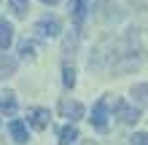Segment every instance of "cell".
I'll list each match as a JSON object with an SVG mask.
<instances>
[{"mask_svg":"<svg viewBox=\"0 0 148 145\" xmlns=\"http://www.w3.org/2000/svg\"><path fill=\"white\" fill-rule=\"evenodd\" d=\"M143 46H140V40H137V35H132L129 32L127 38H121L116 48H113V57H110V70L113 73H132L137 70V67L143 65Z\"/></svg>","mask_w":148,"mask_h":145,"instance_id":"obj_1","label":"cell"},{"mask_svg":"<svg viewBox=\"0 0 148 145\" xmlns=\"http://www.w3.org/2000/svg\"><path fill=\"white\" fill-rule=\"evenodd\" d=\"M92 126L97 132H108V99L102 97V99H97V105L92 108Z\"/></svg>","mask_w":148,"mask_h":145,"instance_id":"obj_2","label":"cell"},{"mask_svg":"<svg viewBox=\"0 0 148 145\" xmlns=\"http://www.w3.org/2000/svg\"><path fill=\"white\" fill-rule=\"evenodd\" d=\"M35 32H38V38H57L59 32H62V22H59L57 16H43L35 24Z\"/></svg>","mask_w":148,"mask_h":145,"instance_id":"obj_3","label":"cell"},{"mask_svg":"<svg viewBox=\"0 0 148 145\" xmlns=\"http://www.w3.org/2000/svg\"><path fill=\"white\" fill-rule=\"evenodd\" d=\"M49 121H51L49 108H30V110H27V124L35 126V129H46Z\"/></svg>","mask_w":148,"mask_h":145,"instance_id":"obj_4","label":"cell"},{"mask_svg":"<svg viewBox=\"0 0 148 145\" xmlns=\"http://www.w3.org/2000/svg\"><path fill=\"white\" fill-rule=\"evenodd\" d=\"M116 116L121 124H135V121H140V108L127 105V102H116Z\"/></svg>","mask_w":148,"mask_h":145,"instance_id":"obj_5","label":"cell"},{"mask_svg":"<svg viewBox=\"0 0 148 145\" xmlns=\"http://www.w3.org/2000/svg\"><path fill=\"white\" fill-rule=\"evenodd\" d=\"M59 113L65 118H70V121H78V118H84V105L75 99H62L59 102Z\"/></svg>","mask_w":148,"mask_h":145,"instance_id":"obj_6","label":"cell"},{"mask_svg":"<svg viewBox=\"0 0 148 145\" xmlns=\"http://www.w3.org/2000/svg\"><path fill=\"white\" fill-rule=\"evenodd\" d=\"M89 8H92V0H70V16H73L75 27H81V24H84Z\"/></svg>","mask_w":148,"mask_h":145,"instance_id":"obj_7","label":"cell"},{"mask_svg":"<svg viewBox=\"0 0 148 145\" xmlns=\"http://www.w3.org/2000/svg\"><path fill=\"white\" fill-rule=\"evenodd\" d=\"M0 113L16 116V94L14 91H0Z\"/></svg>","mask_w":148,"mask_h":145,"instance_id":"obj_8","label":"cell"},{"mask_svg":"<svg viewBox=\"0 0 148 145\" xmlns=\"http://www.w3.org/2000/svg\"><path fill=\"white\" fill-rule=\"evenodd\" d=\"M11 40H14V24L0 19V51H8Z\"/></svg>","mask_w":148,"mask_h":145,"instance_id":"obj_9","label":"cell"},{"mask_svg":"<svg viewBox=\"0 0 148 145\" xmlns=\"http://www.w3.org/2000/svg\"><path fill=\"white\" fill-rule=\"evenodd\" d=\"M132 97H135V108H148V83H137L132 89Z\"/></svg>","mask_w":148,"mask_h":145,"instance_id":"obj_10","label":"cell"},{"mask_svg":"<svg viewBox=\"0 0 148 145\" xmlns=\"http://www.w3.org/2000/svg\"><path fill=\"white\" fill-rule=\"evenodd\" d=\"M11 137L16 140V142H27L30 140V134H27V126H24V121H11Z\"/></svg>","mask_w":148,"mask_h":145,"instance_id":"obj_11","label":"cell"},{"mask_svg":"<svg viewBox=\"0 0 148 145\" xmlns=\"http://www.w3.org/2000/svg\"><path fill=\"white\" fill-rule=\"evenodd\" d=\"M75 140H78V129L73 124H67V126L59 129V145H73Z\"/></svg>","mask_w":148,"mask_h":145,"instance_id":"obj_12","label":"cell"},{"mask_svg":"<svg viewBox=\"0 0 148 145\" xmlns=\"http://www.w3.org/2000/svg\"><path fill=\"white\" fill-rule=\"evenodd\" d=\"M14 70H16V59L3 54V57H0V75H11Z\"/></svg>","mask_w":148,"mask_h":145,"instance_id":"obj_13","label":"cell"},{"mask_svg":"<svg viewBox=\"0 0 148 145\" xmlns=\"http://www.w3.org/2000/svg\"><path fill=\"white\" fill-rule=\"evenodd\" d=\"M62 83H65L67 89H73V86H75V70H73L70 65H65V67H62Z\"/></svg>","mask_w":148,"mask_h":145,"instance_id":"obj_14","label":"cell"},{"mask_svg":"<svg viewBox=\"0 0 148 145\" xmlns=\"http://www.w3.org/2000/svg\"><path fill=\"white\" fill-rule=\"evenodd\" d=\"M19 54L24 59H32V57H35V43H32V40H22V43H19Z\"/></svg>","mask_w":148,"mask_h":145,"instance_id":"obj_15","label":"cell"},{"mask_svg":"<svg viewBox=\"0 0 148 145\" xmlns=\"http://www.w3.org/2000/svg\"><path fill=\"white\" fill-rule=\"evenodd\" d=\"M8 3H11V8H14L16 16H24L27 8H30V0H8Z\"/></svg>","mask_w":148,"mask_h":145,"instance_id":"obj_16","label":"cell"},{"mask_svg":"<svg viewBox=\"0 0 148 145\" xmlns=\"http://www.w3.org/2000/svg\"><path fill=\"white\" fill-rule=\"evenodd\" d=\"M132 145H148V132H135L132 137H129Z\"/></svg>","mask_w":148,"mask_h":145,"instance_id":"obj_17","label":"cell"},{"mask_svg":"<svg viewBox=\"0 0 148 145\" xmlns=\"http://www.w3.org/2000/svg\"><path fill=\"white\" fill-rule=\"evenodd\" d=\"M40 3H46V5H57L59 0H40Z\"/></svg>","mask_w":148,"mask_h":145,"instance_id":"obj_18","label":"cell"}]
</instances>
